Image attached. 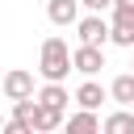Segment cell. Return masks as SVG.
<instances>
[{"label": "cell", "mask_w": 134, "mask_h": 134, "mask_svg": "<svg viewBox=\"0 0 134 134\" xmlns=\"http://www.w3.org/2000/svg\"><path fill=\"white\" fill-rule=\"evenodd\" d=\"M100 67H105V50L80 42V46H75V71H80V75H96Z\"/></svg>", "instance_id": "4"}, {"label": "cell", "mask_w": 134, "mask_h": 134, "mask_svg": "<svg viewBox=\"0 0 134 134\" xmlns=\"http://www.w3.org/2000/svg\"><path fill=\"white\" fill-rule=\"evenodd\" d=\"M113 42L134 50V17H126V13H113Z\"/></svg>", "instance_id": "9"}, {"label": "cell", "mask_w": 134, "mask_h": 134, "mask_svg": "<svg viewBox=\"0 0 134 134\" xmlns=\"http://www.w3.org/2000/svg\"><path fill=\"white\" fill-rule=\"evenodd\" d=\"M75 34H80V42H88V46H105V42H113V21H105L100 13H92V17H84V21L75 25Z\"/></svg>", "instance_id": "2"}, {"label": "cell", "mask_w": 134, "mask_h": 134, "mask_svg": "<svg viewBox=\"0 0 134 134\" xmlns=\"http://www.w3.org/2000/svg\"><path fill=\"white\" fill-rule=\"evenodd\" d=\"M34 113H38V100H34V96H25V100H13V117H17V121L34 126Z\"/></svg>", "instance_id": "12"}, {"label": "cell", "mask_w": 134, "mask_h": 134, "mask_svg": "<svg viewBox=\"0 0 134 134\" xmlns=\"http://www.w3.org/2000/svg\"><path fill=\"white\" fill-rule=\"evenodd\" d=\"M67 130H71V134H92V130H100L96 109H80V113H71V117H67Z\"/></svg>", "instance_id": "8"}, {"label": "cell", "mask_w": 134, "mask_h": 134, "mask_svg": "<svg viewBox=\"0 0 134 134\" xmlns=\"http://www.w3.org/2000/svg\"><path fill=\"white\" fill-rule=\"evenodd\" d=\"M100 130H105V134H134V113H126V109H121V113H109V117L100 121Z\"/></svg>", "instance_id": "10"}, {"label": "cell", "mask_w": 134, "mask_h": 134, "mask_svg": "<svg viewBox=\"0 0 134 134\" xmlns=\"http://www.w3.org/2000/svg\"><path fill=\"white\" fill-rule=\"evenodd\" d=\"M38 71H42V80H67V71H75V50H67L63 38H46Z\"/></svg>", "instance_id": "1"}, {"label": "cell", "mask_w": 134, "mask_h": 134, "mask_svg": "<svg viewBox=\"0 0 134 134\" xmlns=\"http://www.w3.org/2000/svg\"><path fill=\"white\" fill-rule=\"evenodd\" d=\"M113 13H126V17H134V0H113Z\"/></svg>", "instance_id": "14"}, {"label": "cell", "mask_w": 134, "mask_h": 134, "mask_svg": "<svg viewBox=\"0 0 134 134\" xmlns=\"http://www.w3.org/2000/svg\"><path fill=\"white\" fill-rule=\"evenodd\" d=\"M109 96H113V92H105L96 80H84V84L75 88V105H80V109H100V100H109Z\"/></svg>", "instance_id": "6"}, {"label": "cell", "mask_w": 134, "mask_h": 134, "mask_svg": "<svg viewBox=\"0 0 134 134\" xmlns=\"http://www.w3.org/2000/svg\"><path fill=\"white\" fill-rule=\"evenodd\" d=\"M80 4L84 0H46V17L54 25H75L80 21Z\"/></svg>", "instance_id": "5"}, {"label": "cell", "mask_w": 134, "mask_h": 134, "mask_svg": "<svg viewBox=\"0 0 134 134\" xmlns=\"http://www.w3.org/2000/svg\"><path fill=\"white\" fill-rule=\"evenodd\" d=\"M0 88H4V96H8V100H25V96H34V75H29V71H21V67H13V71L4 75V84H0Z\"/></svg>", "instance_id": "3"}, {"label": "cell", "mask_w": 134, "mask_h": 134, "mask_svg": "<svg viewBox=\"0 0 134 134\" xmlns=\"http://www.w3.org/2000/svg\"><path fill=\"white\" fill-rule=\"evenodd\" d=\"M59 126H63V109H54V105L38 100V113H34V134H50V130H59Z\"/></svg>", "instance_id": "7"}, {"label": "cell", "mask_w": 134, "mask_h": 134, "mask_svg": "<svg viewBox=\"0 0 134 134\" xmlns=\"http://www.w3.org/2000/svg\"><path fill=\"white\" fill-rule=\"evenodd\" d=\"M84 8L88 13H105V8H113V0H84Z\"/></svg>", "instance_id": "13"}, {"label": "cell", "mask_w": 134, "mask_h": 134, "mask_svg": "<svg viewBox=\"0 0 134 134\" xmlns=\"http://www.w3.org/2000/svg\"><path fill=\"white\" fill-rule=\"evenodd\" d=\"M109 92H113V100H117V105H134V71L117 75V80L109 84Z\"/></svg>", "instance_id": "11"}]
</instances>
